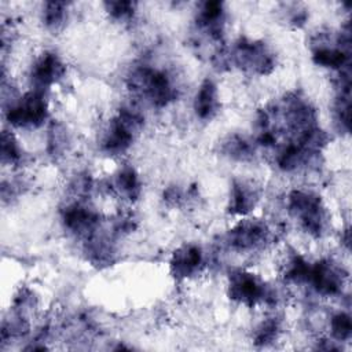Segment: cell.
Returning a JSON list of instances; mask_svg holds the SVG:
<instances>
[{
    "mask_svg": "<svg viewBox=\"0 0 352 352\" xmlns=\"http://www.w3.org/2000/svg\"><path fill=\"white\" fill-rule=\"evenodd\" d=\"M45 111L47 104L43 95L38 91L29 92L10 109L8 120L16 126H34L44 121Z\"/></svg>",
    "mask_w": 352,
    "mask_h": 352,
    "instance_id": "1",
    "label": "cell"
},
{
    "mask_svg": "<svg viewBox=\"0 0 352 352\" xmlns=\"http://www.w3.org/2000/svg\"><path fill=\"white\" fill-rule=\"evenodd\" d=\"M63 65L54 54H45L34 63L32 69V80L37 88H47L63 74Z\"/></svg>",
    "mask_w": 352,
    "mask_h": 352,
    "instance_id": "2",
    "label": "cell"
},
{
    "mask_svg": "<svg viewBox=\"0 0 352 352\" xmlns=\"http://www.w3.org/2000/svg\"><path fill=\"white\" fill-rule=\"evenodd\" d=\"M217 107V89L212 81H205L195 99V111L201 118L212 117Z\"/></svg>",
    "mask_w": 352,
    "mask_h": 352,
    "instance_id": "3",
    "label": "cell"
},
{
    "mask_svg": "<svg viewBox=\"0 0 352 352\" xmlns=\"http://www.w3.org/2000/svg\"><path fill=\"white\" fill-rule=\"evenodd\" d=\"M201 252L198 248L188 246L184 250H180L175 254L173 268L177 275L187 276L191 275L201 264Z\"/></svg>",
    "mask_w": 352,
    "mask_h": 352,
    "instance_id": "4",
    "label": "cell"
},
{
    "mask_svg": "<svg viewBox=\"0 0 352 352\" xmlns=\"http://www.w3.org/2000/svg\"><path fill=\"white\" fill-rule=\"evenodd\" d=\"M333 336L338 340H346L351 336V319L345 314H338L331 319Z\"/></svg>",
    "mask_w": 352,
    "mask_h": 352,
    "instance_id": "5",
    "label": "cell"
}]
</instances>
